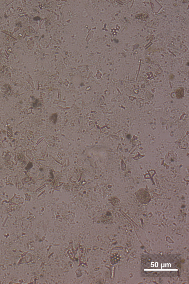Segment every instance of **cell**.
Listing matches in <instances>:
<instances>
[{"label": "cell", "mask_w": 189, "mask_h": 284, "mask_svg": "<svg viewBox=\"0 0 189 284\" xmlns=\"http://www.w3.org/2000/svg\"><path fill=\"white\" fill-rule=\"evenodd\" d=\"M137 199L143 204H147L151 201V194L147 188H142L139 189L135 193Z\"/></svg>", "instance_id": "6da1fadb"}]
</instances>
